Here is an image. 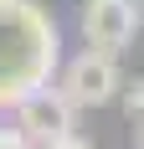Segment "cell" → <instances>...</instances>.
I'll return each instance as SVG.
<instances>
[{
	"instance_id": "cell-5",
	"label": "cell",
	"mask_w": 144,
	"mask_h": 149,
	"mask_svg": "<svg viewBox=\"0 0 144 149\" xmlns=\"http://www.w3.org/2000/svg\"><path fill=\"white\" fill-rule=\"evenodd\" d=\"M118 98H124V108H129V118H144V77L124 82V88H118Z\"/></svg>"
},
{
	"instance_id": "cell-4",
	"label": "cell",
	"mask_w": 144,
	"mask_h": 149,
	"mask_svg": "<svg viewBox=\"0 0 144 149\" xmlns=\"http://www.w3.org/2000/svg\"><path fill=\"white\" fill-rule=\"evenodd\" d=\"M72 113H77V108H72L67 98L46 82V88H36L31 98H21V103H15V129H21L31 144H41V149H46L52 139L72 134Z\"/></svg>"
},
{
	"instance_id": "cell-3",
	"label": "cell",
	"mask_w": 144,
	"mask_h": 149,
	"mask_svg": "<svg viewBox=\"0 0 144 149\" xmlns=\"http://www.w3.org/2000/svg\"><path fill=\"white\" fill-rule=\"evenodd\" d=\"M139 0H82V15H77V26H82V41L98 46V52H124V46L139 36Z\"/></svg>"
},
{
	"instance_id": "cell-1",
	"label": "cell",
	"mask_w": 144,
	"mask_h": 149,
	"mask_svg": "<svg viewBox=\"0 0 144 149\" xmlns=\"http://www.w3.org/2000/svg\"><path fill=\"white\" fill-rule=\"evenodd\" d=\"M57 72V21L36 0H0V108H15Z\"/></svg>"
},
{
	"instance_id": "cell-2",
	"label": "cell",
	"mask_w": 144,
	"mask_h": 149,
	"mask_svg": "<svg viewBox=\"0 0 144 149\" xmlns=\"http://www.w3.org/2000/svg\"><path fill=\"white\" fill-rule=\"evenodd\" d=\"M124 88V72H118V57L113 52H98V46H87L77 57L62 67V82L57 93L67 98L72 108H108Z\"/></svg>"
},
{
	"instance_id": "cell-8",
	"label": "cell",
	"mask_w": 144,
	"mask_h": 149,
	"mask_svg": "<svg viewBox=\"0 0 144 149\" xmlns=\"http://www.w3.org/2000/svg\"><path fill=\"white\" fill-rule=\"evenodd\" d=\"M134 149H144V118H134Z\"/></svg>"
},
{
	"instance_id": "cell-7",
	"label": "cell",
	"mask_w": 144,
	"mask_h": 149,
	"mask_svg": "<svg viewBox=\"0 0 144 149\" xmlns=\"http://www.w3.org/2000/svg\"><path fill=\"white\" fill-rule=\"evenodd\" d=\"M46 149H93V144H87V139H77V134H62V139H52Z\"/></svg>"
},
{
	"instance_id": "cell-6",
	"label": "cell",
	"mask_w": 144,
	"mask_h": 149,
	"mask_svg": "<svg viewBox=\"0 0 144 149\" xmlns=\"http://www.w3.org/2000/svg\"><path fill=\"white\" fill-rule=\"evenodd\" d=\"M0 149H36V144H31L21 129H0Z\"/></svg>"
}]
</instances>
